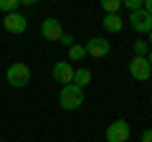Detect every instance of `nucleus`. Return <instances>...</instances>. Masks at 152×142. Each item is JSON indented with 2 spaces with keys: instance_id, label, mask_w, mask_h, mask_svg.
Listing matches in <instances>:
<instances>
[{
  "instance_id": "nucleus-3",
  "label": "nucleus",
  "mask_w": 152,
  "mask_h": 142,
  "mask_svg": "<svg viewBox=\"0 0 152 142\" xmlns=\"http://www.w3.org/2000/svg\"><path fill=\"white\" fill-rule=\"evenodd\" d=\"M129 135H132V130L124 119H114L107 127V142H129Z\"/></svg>"
},
{
  "instance_id": "nucleus-22",
  "label": "nucleus",
  "mask_w": 152,
  "mask_h": 142,
  "mask_svg": "<svg viewBox=\"0 0 152 142\" xmlns=\"http://www.w3.org/2000/svg\"><path fill=\"white\" fill-rule=\"evenodd\" d=\"M147 61H150V66H152V51H150V53H147Z\"/></svg>"
},
{
  "instance_id": "nucleus-18",
  "label": "nucleus",
  "mask_w": 152,
  "mask_h": 142,
  "mask_svg": "<svg viewBox=\"0 0 152 142\" xmlns=\"http://www.w3.org/2000/svg\"><path fill=\"white\" fill-rule=\"evenodd\" d=\"M142 142H152V130H145L142 132V137H140Z\"/></svg>"
},
{
  "instance_id": "nucleus-21",
  "label": "nucleus",
  "mask_w": 152,
  "mask_h": 142,
  "mask_svg": "<svg viewBox=\"0 0 152 142\" xmlns=\"http://www.w3.org/2000/svg\"><path fill=\"white\" fill-rule=\"evenodd\" d=\"M147 43H150V46H152V31H150V33H147Z\"/></svg>"
},
{
  "instance_id": "nucleus-17",
  "label": "nucleus",
  "mask_w": 152,
  "mask_h": 142,
  "mask_svg": "<svg viewBox=\"0 0 152 142\" xmlns=\"http://www.w3.org/2000/svg\"><path fill=\"white\" fill-rule=\"evenodd\" d=\"M58 43H64L66 48H71V46H74V36H71V33H64V36H61V41Z\"/></svg>"
},
{
  "instance_id": "nucleus-19",
  "label": "nucleus",
  "mask_w": 152,
  "mask_h": 142,
  "mask_svg": "<svg viewBox=\"0 0 152 142\" xmlns=\"http://www.w3.org/2000/svg\"><path fill=\"white\" fill-rule=\"evenodd\" d=\"M142 8H145V10L152 15V0H145V3H142Z\"/></svg>"
},
{
  "instance_id": "nucleus-4",
  "label": "nucleus",
  "mask_w": 152,
  "mask_h": 142,
  "mask_svg": "<svg viewBox=\"0 0 152 142\" xmlns=\"http://www.w3.org/2000/svg\"><path fill=\"white\" fill-rule=\"evenodd\" d=\"M129 74L137 81H150L152 66H150V61H147V56H134V59L129 61Z\"/></svg>"
},
{
  "instance_id": "nucleus-16",
  "label": "nucleus",
  "mask_w": 152,
  "mask_h": 142,
  "mask_svg": "<svg viewBox=\"0 0 152 142\" xmlns=\"http://www.w3.org/2000/svg\"><path fill=\"white\" fill-rule=\"evenodd\" d=\"M142 3H145V0H122V8H127V10H140L142 8Z\"/></svg>"
},
{
  "instance_id": "nucleus-9",
  "label": "nucleus",
  "mask_w": 152,
  "mask_h": 142,
  "mask_svg": "<svg viewBox=\"0 0 152 142\" xmlns=\"http://www.w3.org/2000/svg\"><path fill=\"white\" fill-rule=\"evenodd\" d=\"M41 33H43L46 41H61V36H64L61 20H56V18H46V20L41 23Z\"/></svg>"
},
{
  "instance_id": "nucleus-20",
  "label": "nucleus",
  "mask_w": 152,
  "mask_h": 142,
  "mask_svg": "<svg viewBox=\"0 0 152 142\" xmlns=\"http://www.w3.org/2000/svg\"><path fill=\"white\" fill-rule=\"evenodd\" d=\"M36 3H41V0H20V5H36Z\"/></svg>"
},
{
  "instance_id": "nucleus-14",
  "label": "nucleus",
  "mask_w": 152,
  "mask_h": 142,
  "mask_svg": "<svg viewBox=\"0 0 152 142\" xmlns=\"http://www.w3.org/2000/svg\"><path fill=\"white\" fill-rule=\"evenodd\" d=\"M102 8H104V13H119L122 0H102Z\"/></svg>"
},
{
  "instance_id": "nucleus-23",
  "label": "nucleus",
  "mask_w": 152,
  "mask_h": 142,
  "mask_svg": "<svg viewBox=\"0 0 152 142\" xmlns=\"http://www.w3.org/2000/svg\"><path fill=\"white\" fill-rule=\"evenodd\" d=\"M0 142H5V140H0Z\"/></svg>"
},
{
  "instance_id": "nucleus-7",
  "label": "nucleus",
  "mask_w": 152,
  "mask_h": 142,
  "mask_svg": "<svg viewBox=\"0 0 152 142\" xmlns=\"http://www.w3.org/2000/svg\"><path fill=\"white\" fill-rule=\"evenodd\" d=\"M84 48H86V53L91 56V59H104V56L112 51V43H109L107 38H102V36H96V38H91Z\"/></svg>"
},
{
  "instance_id": "nucleus-1",
  "label": "nucleus",
  "mask_w": 152,
  "mask_h": 142,
  "mask_svg": "<svg viewBox=\"0 0 152 142\" xmlns=\"http://www.w3.org/2000/svg\"><path fill=\"white\" fill-rule=\"evenodd\" d=\"M58 104H61V109H66V112L79 109L84 104V89L74 86V84H64L61 94H58Z\"/></svg>"
},
{
  "instance_id": "nucleus-10",
  "label": "nucleus",
  "mask_w": 152,
  "mask_h": 142,
  "mask_svg": "<svg viewBox=\"0 0 152 142\" xmlns=\"http://www.w3.org/2000/svg\"><path fill=\"white\" fill-rule=\"evenodd\" d=\"M102 26L107 28V33H122V28H124V20H122L119 13H104Z\"/></svg>"
},
{
  "instance_id": "nucleus-15",
  "label": "nucleus",
  "mask_w": 152,
  "mask_h": 142,
  "mask_svg": "<svg viewBox=\"0 0 152 142\" xmlns=\"http://www.w3.org/2000/svg\"><path fill=\"white\" fill-rule=\"evenodd\" d=\"M150 53V43L147 41H134V56H147Z\"/></svg>"
},
{
  "instance_id": "nucleus-5",
  "label": "nucleus",
  "mask_w": 152,
  "mask_h": 142,
  "mask_svg": "<svg viewBox=\"0 0 152 142\" xmlns=\"http://www.w3.org/2000/svg\"><path fill=\"white\" fill-rule=\"evenodd\" d=\"M129 26L134 28L137 33H145V36H147V33L152 31V15L145 10V8L132 10V13H129Z\"/></svg>"
},
{
  "instance_id": "nucleus-12",
  "label": "nucleus",
  "mask_w": 152,
  "mask_h": 142,
  "mask_svg": "<svg viewBox=\"0 0 152 142\" xmlns=\"http://www.w3.org/2000/svg\"><path fill=\"white\" fill-rule=\"evenodd\" d=\"M84 56H86V48H84V46H71L69 48V61H81Z\"/></svg>"
},
{
  "instance_id": "nucleus-6",
  "label": "nucleus",
  "mask_w": 152,
  "mask_h": 142,
  "mask_svg": "<svg viewBox=\"0 0 152 142\" xmlns=\"http://www.w3.org/2000/svg\"><path fill=\"white\" fill-rule=\"evenodd\" d=\"M3 28H5L8 33H13V36H20V33H26L28 20H26V15H20V13L15 10V13H8V15H5Z\"/></svg>"
},
{
  "instance_id": "nucleus-11",
  "label": "nucleus",
  "mask_w": 152,
  "mask_h": 142,
  "mask_svg": "<svg viewBox=\"0 0 152 142\" xmlns=\"http://www.w3.org/2000/svg\"><path fill=\"white\" fill-rule=\"evenodd\" d=\"M74 86H79V89H84V86H89L91 84V71L89 69H76L74 71Z\"/></svg>"
},
{
  "instance_id": "nucleus-2",
  "label": "nucleus",
  "mask_w": 152,
  "mask_h": 142,
  "mask_svg": "<svg viewBox=\"0 0 152 142\" xmlns=\"http://www.w3.org/2000/svg\"><path fill=\"white\" fill-rule=\"evenodd\" d=\"M8 84L15 89H23L28 86V81H31V69H28V64H23V61H15V64L8 66Z\"/></svg>"
},
{
  "instance_id": "nucleus-13",
  "label": "nucleus",
  "mask_w": 152,
  "mask_h": 142,
  "mask_svg": "<svg viewBox=\"0 0 152 142\" xmlns=\"http://www.w3.org/2000/svg\"><path fill=\"white\" fill-rule=\"evenodd\" d=\"M18 5H20V0H0V10L5 13H15L18 10Z\"/></svg>"
},
{
  "instance_id": "nucleus-8",
  "label": "nucleus",
  "mask_w": 152,
  "mask_h": 142,
  "mask_svg": "<svg viewBox=\"0 0 152 142\" xmlns=\"http://www.w3.org/2000/svg\"><path fill=\"white\" fill-rule=\"evenodd\" d=\"M74 66L69 64V61H58V64H53V69H51V74H53L56 81H61V86L64 84H71L74 81Z\"/></svg>"
}]
</instances>
